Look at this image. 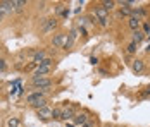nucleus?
<instances>
[{"instance_id":"b1692460","label":"nucleus","mask_w":150,"mask_h":127,"mask_svg":"<svg viewBox=\"0 0 150 127\" xmlns=\"http://www.w3.org/2000/svg\"><path fill=\"white\" fill-rule=\"evenodd\" d=\"M4 17H5V12H4V11L0 9V21H4Z\"/></svg>"},{"instance_id":"bb28decb","label":"nucleus","mask_w":150,"mask_h":127,"mask_svg":"<svg viewBox=\"0 0 150 127\" xmlns=\"http://www.w3.org/2000/svg\"><path fill=\"white\" fill-rule=\"evenodd\" d=\"M67 127H74V126H67Z\"/></svg>"},{"instance_id":"f3484780","label":"nucleus","mask_w":150,"mask_h":127,"mask_svg":"<svg viewBox=\"0 0 150 127\" xmlns=\"http://www.w3.org/2000/svg\"><path fill=\"white\" fill-rule=\"evenodd\" d=\"M114 5H116V2H114V0H105L104 4H102V7H104L107 12H109V11H112V9H114Z\"/></svg>"},{"instance_id":"aec40b11","label":"nucleus","mask_w":150,"mask_h":127,"mask_svg":"<svg viewBox=\"0 0 150 127\" xmlns=\"http://www.w3.org/2000/svg\"><path fill=\"white\" fill-rule=\"evenodd\" d=\"M136 52V43H129V45H128V53H135Z\"/></svg>"},{"instance_id":"423d86ee","label":"nucleus","mask_w":150,"mask_h":127,"mask_svg":"<svg viewBox=\"0 0 150 127\" xmlns=\"http://www.w3.org/2000/svg\"><path fill=\"white\" fill-rule=\"evenodd\" d=\"M50 71H52V67H47V65H38V67H36V71H35V77H43V76H47Z\"/></svg>"},{"instance_id":"ddd939ff","label":"nucleus","mask_w":150,"mask_h":127,"mask_svg":"<svg viewBox=\"0 0 150 127\" xmlns=\"http://www.w3.org/2000/svg\"><path fill=\"white\" fill-rule=\"evenodd\" d=\"M131 69H133L135 74L142 72V71H143V62H142V60H135V62H133V65H131Z\"/></svg>"},{"instance_id":"1a4fd4ad","label":"nucleus","mask_w":150,"mask_h":127,"mask_svg":"<svg viewBox=\"0 0 150 127\" xmlns=\"http://www.w3.org/2000/svg\"><path fill=\"white\" fill-rule=\"evenodd\" d=\"M76 33H78L76 29H73V31L69 33V38L66 40V43H64V46H62V48H66V50H67V48H71V46H73V43H74V40H76Z\"/></svg>"},{"instance_id":"6e6552de","label":"nucleus","mask_w":150,"mask_h":127,"mask_svg":"<svg viewBox=\"0 0 150 127\" xmlns=\"http://www.w3.org/2000/svg\"><path fill=\"white\" fill-rule=\"evenodd\" d=\"M64 43H66V38H64V34H55V36H54V40H52V45H54L55 48H60V46H64Z\"/></svg>"},{"instance_id":"f8f14e48","label":"nucleus","mask_w":150,"mask_h":127,"mask_svg":"<svg viewBox=\"0 0 150 127\" xmlns=\"http://www.w3.org/2000/svg\"><path fill=\"white\" fill-rule=\"evenodd\" d=\"M0 9L4 12H12L14 7H12V2H0Z\"/></svg>"},{"instance_id":"a211bd4d","label":"nucleus","mask_w":150,"mask_h":127,"mask_svg":"<svg viewBox=\"0 0 150 127\" xmlns=\"http://www.w3.org/2000/svg\"><path fill=\"white\" fill-rule=\"evenodd\" d=\"M7 126L9 127H19V119H16V117L9 119V120H7Z\"/></svg>"},{"instance_id":"7ed1b4c3","label":"nucleus","mask_w":150,"mask_h":127,"mask_svg":"<svg viewBox=\"0 0 150 127\" xmlns=\"http://www.w3.org/2000/svg\"><path fill=\"white\" fill-rule=\"evenodd\" d=\"M55 28H57V21L55 19H43V22H42V31L43 33H50Z\"/></svg>"},{"instance_id":"9d476101","label":"nucleus","mask_w":150,"mask_h":127,"mask_svg":"<svg viewBox=\"0 0 150 127\" xmlns=\"http://www.w3.org/2000/svg\"><path fill=\"white\" fill-rule=\"evenodd\" d=\"M128 26L133 29V31H138V29H140V19L135 17V15H131V17H129V21H128Z\"/></svg>"},{"instance_id":"dca6fc26","label":"nucleus","mask_w":150,"mask_h":127,"mask_svg":"<svg viewBox=\"0 0 150 127\" xmlns=\"http://www.w3.org/2000/svg\"><path fill=\"white\" fill-rule=\"evenodd\" d=\"M12 7H14V11H23L26 7V2H23V0H12Z\"/></svg>"},{"instance_id":"4be33fe9","label":"nucleus","mask_w":150,"mask_h":127,"mask_svg":"<svg viewBox=\"0 0 150 127\" xmlns=\"http://www.w3.org/2000/svg\"><path fill=\"white\" fill-rule=\"evenodd\" d=\"M121 15H129V9H121Z\"/></svg>"},{"instance_id":"9b49d317","label":"nucleus","mask_w":150,"mask_h":127,"mask_svg":"<svg viewBox=\"0 0 150 127\" xmlns=\"http://www.w3.org/2000/svg\"><path fill=\"white\" fill-rule=\"evenodd\" d=\"M143 38H145V33H142L140 29H138V31H133V43L138 45V43L143 41Z\"/></svg>"},{"instance_id":"393cba45","label":"nucleus","mask_w":150,"mask_h":127,"mask_svg":"<svg viewBox=\"0 0 150 127\" xmlns=\"http://www.w3.org/2000/svg\"><path fill=\"white\" fill-rule=\"evenodd\" d=\"M81 127H93V124H91V122H86L85 126H81Z\"/></svg>"},{"instance_id":"f03ea898","label":"nucleus","mask_w":150,"mask_h":127,"mask_svg":"<svg viewBox=\"0 0 150 127\" xmlns=\"http://www.w3.org/2000/svg\"><path fill=\"white\" fill-rule=\"evenodd\" d=\"M95 17L100 21V24H102V26H107L109 15H107V11H105L104 7H98V9H95Z\"/></svg>"},{"instance_id":"39448f33","label":"nucleus","mask_w":150,"mask_h":127,"mask_svg":"<svg viewBox=\"0 0 150 127\" xmlns=\"http://www.w3.org/2000/svg\"><path fill=\"white\" fill-rule=\"evenodd\" d=\"M38 119H42V120H48V119H52V110H50L48 107L40 108V110H38Z\"/></svg>"},{"instance_id":"a878e982","label":"nucleus","mask_w":150,"mask_h":127,"mask_svg":"<svg viewBox=\"0 0 150 127\" xmlns=\"http://www.w3.org/2000/svg\"><path fill=\"white\" fill-rule=\"evenodd\" d=\"M147 93H149V95H150V86H149V88H147Z\"/></svg>"},{"instance_id":"6ab92c4d","label":"nucleus","mask_w":150,"mask_h":127,"mask_svg":"<svg viewBox=\"0 0 150 127\" xmlns=\"http://www.w3.org/2000/svg\"><path fill=\"white\" fill-rule=\"evenodd\" d=\"M33 107H35L36 110H40V108H43V107H47V101H45V98H43V100H40V101H38L36 105H33Z\"/></svg>"},{"instance_id":"20e7f679","label":"nucleus","mask_w":150,"mask_h":127,"mask_svg":"<svg viewBox=\"0 0 150 127\" xmlns=\"http://www.w3.org/2000/svg\"><path fill=\"white\" fill-rule=\"evenodd\" d=\"M28 103H30L31 107L33 105H36L40 100H43V91H36V93H31V95H28Z\"/></svg>"},{"instance_id":"f257e3e1","label":"nucleus","mask_w":150,"mask_h":127,"mask_svg":"<svg viewBox=\"0 0 150 127\" xmlns=\"http://www.w3.org/2000/svg\"><path fill=\"white\" fill-rule=\"evenodd\" d=\"M31 84L35 86V88H38V89H42V91H47V89L52 88V81L47 79V77H33Z\"/></svg>"},{"instance_id":"5701e85b","label":"nucleus","mask_w":150,"mask_h":127,"mask_svg":"<svg viewBox=\"0 0 150 127\" xmlns=\"http://www.w3.org/2000/svg\"><path fill=\"white\" fill-rule=\"evenodd\" d=\"M4 67H5V60H4V58H0V71H2Z\"/></svg>"},{"instance_id":"0eeeda50","label":"nucleus","mask_w":150,"mask_h":127,"mask_svg":"<svg viewBox=\"0 0 150 127\" xmlns=\"http://www.w3.org/2000/svg\"><path fill=\"white\" fill-rule=\"evenodd\" d=\"M47 58V53L43 50H40V52H36V53H33V64H36V65H40L43 60Z\"/></svg>"},{"instance_id":"2eb2a0df","label":"nucleus","mask_w":150,"mask_h":127,"mask_svg":"<svg viewBox=\"0 0 150 127\" xmlns=\"http://www.w3.org/2000/svg\"><path fill=\"white\" fill-rule=\"evenodd\" d=\"M74 124H76V126H85V124H86V115H85V113H79V115H76Z\"/></svg>"},{"instance_id":"4468645a","label":"nucleus","mask_w":150,"mask_h":127,"mask_svg":"<svg viewBox=\"0 0 150 127\" xmlns=\"http://www.w3.org/2000/svg\"><path fill=\"white\" fill-rule=\"evenodd\" d=\"M73 108H71V107H69V108H64V110H62V113H60V119H62V120H67V119H71V117H73Z\"/></svg>"},{"instance_id":"412c9836","label":"nucleus","mask_w":150,"mask_h":127,"mask_svg":"<svg viewBox=\"0 0 150 127\" xmlns=\"http://www.w3.org/2000/svg\"><path fill=\"white\" fill-rule=\"evenodd\" d=\"M60 113H62V110L55 108V110H52V117H54V119H60Z\"/></svg>"}]
</instances>
